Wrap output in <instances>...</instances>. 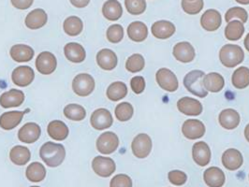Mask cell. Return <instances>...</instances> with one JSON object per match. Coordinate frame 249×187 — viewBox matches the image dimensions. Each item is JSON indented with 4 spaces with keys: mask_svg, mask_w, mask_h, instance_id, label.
Instances as JSON below:
<instances>
[{
    "mask_svg": "<svg viewBox=\"0 0 249 187\" xmlns=\"http://www.w3.org/2000/svg\"><path fill=\"white\" fill-rule=\"evenodd\" d=\"M39 155L48 167L56 168L65 160L66 150L62 144L48 141L41 146Z\"/></svg>",
    "mask_w": 249,
    "mask_h": 187,
    "instance_id": "cell-1",
    "label": "cell"
},
{
    "mask_svg": "<svg viewBox=\"0 0 249 187\" xmlns=\"http://www.w3.org/2000/svg\"><path fill=\"white\" fill-rule=\"evenodd\" d=\"M245 59V51L236 44H226L219 51V60L229 68L242 64Z\"/></svg>",
    "mask_w": 249,
    "mask_h": 187,
    "instance_id": "cell-2",
    "label": "cell"
},
{
    "mask_svg": "<svg viewBox=\"0 0 249 187\" xmlns=\"http://www.w3.org/2000/svg\"><path fill=\"white\" fill-rule=\"evenodd\" d=\"M204 76V72L201 70H192L185 76L183 81L187 91L200 99H204L208 95V91L204 88L202 83Z\"/></svg>",
    "mask_w": 249,
    "mask_h": 187,
    "instance_id": "cell-3",
    "label": "cell"
},
{
    "mask_svg": "<svg viewBox=\"0 0 249 187\" xmlns=\"http://www.w3.org/2000/svg\"><path fill=\"white\" fill-rule=\"evenodd\" d=\"M95 80L88 73L78 74L72 81V90L79 97H88L95 90Z\"/></svg>",
    "mask_w": 249,
    "mask_h": 187,
    "instance_id": "cell-4",
    "label": "cell"
},
{
    "mask_svg": "<svg viewBox=\"0 0 249 187\" xmlns=\"http://www.w3.org/2000/svg\"><path fill=\"white\" fill-rule=\"evenodd\" d=\"M153 148L152 138L145 133H141L133 138L131 143V150L133 154L138 158H146Z\"/></svg>",
    "mask_w": 249,
    "mask_h": 187,
    "instance_id": "cell-5",
    "label": "cell"
},
{
    "mask_svg": "<svg viewBox=\"0 0 249 187\" xmlns=\"http://www.w3.org/2000/svg\"><path fill=\"white\" fill-rule=\"evenodd\" d=\"M156 81L159 86L170 93H174L178 87L179 83L176 75L169 68H162L156 73Z\"/></svg>",
    "mask_w": 249,
    "mask_h": 187,
    "instance_id": "cell-6",
    "label": "cell"
},
{
    "mask_svg": "<svg viewBox=\"0 0 249 187\" xmlns=\"http://www.w3.org/2000/svg\"><path fill=\"white\" fill-rule=\"evenodd\" d=\"M97 149L100 153L111 154L114 153L119 146V138L113 132H104L97 139Z\"/></svg>",
    "mask_w": 249,
    "mask_h": 187,
    "instance_id": "cell-7",
    "label": "cell"
},
{
    "mask_svg": "<svg viewBox=\"0 0 249 187\" xmlns=\"http://www.w3.org/2000/svg\"><path fill=\"white\" fill-rule=\"evenodd\" d=\"M56 67L57 60L53 53L50 51H42L37 55L36 68L40 74H52L56 69Z\"/></svg>",
    "mask_w": 249,
    "mask_h": 187,
    "instance_id": "cell-8",
    "label": "cell"
},
{
    "mask_svg": "<svg viewBox=\"0 0 249 187\" xmlns=\"http://www.w3.org/2000/svg\"><path fill=\"white\" fill-rule=\"evenodd\" d=\"M205 132V125L198 119H188L182 125V133L187 139L194 140L201 138Z\"/></svg>",
    "mask_w": 249,
    "mask_h": 187,
    "instance_id": "cell-9",
    "label": "cell"
},
{
    "mask_svg": "<svg viewBox=\"0 0 249 187\" xmlns=\"http://www.w3.org/2000/svg\"><path fill=\"white\" fill-rule=\"evenodd\" d=\"M90 124L97 130H104L112 126L113 118L112 113L107 109H98L92 113L90 118Z\"/></svg>",
    "mask_w": 249,
    "mask_h": 187,
    "instance_id": "cell-10",
    "label": "cell"
},
{
    "mask_svg": "<svg viewBox=\"0 0 249 187\" xmlns=\"http://www.w3.org/2000/svg\"><path fill=\"white\" fill-rule=\"evenodd\" d=\"M92 169L96 174L107 178L115 171L116 166L112 158L99 155L93 159Z\"/></svg>",
    "mask_w": 249,
    "mask_h": 187,
    "instance_id": "cell-11",
    "label": "cell"
},
{
    "mask_svg": "<svg viewBox=\"0 0 249 187\" xmlns=\"http://www.w3.org/2000/svg\"><path fill=\"white\" fill-rule=\"evenodd\" d=\"M173 54L177 61L187 64L192 62L195 59L196 51L189 42L181 41L175 44Z\"/></svg>",
    "mask_w": 249,
    "mask_h": 187,
    "instance_id": "cell-12",
    "label": "cell"
},
{
    "mask_svg": "<svg viewBox=\"0 0 249 187\" xmlns=\"http://www.w3.org/2000/svg\"><path fill=\"white\" fill-rule=\"evenodd\" d=\"M34 78L35 72L28 66H21L16 68L12 74L13 84L20 87L28 86L34 81Z\"/></svg>",
    "mask_w": 249,
    "mask_h": 187,
    "instance_id": "cell-13",
    "label": "cell"
},
{
    "mask_svg": "<svg viewBox=\"0 0 249 187\" xmlns=\"http://www.w3.org/2000/svg\"><path fill=\"white\" fill-rule=\"evenodd\" d=\"M177 109L187 116H199L202 112L203 107L199 100L184 97L177 101Z\"/></svg>",
    "mask_w": 249,
    "mask_h": 187,
    "instance_id": "cell-14",
    "label": "cell"
},
{
    "mask_svg": "<svg viewBox=\"0 0 249 187\" xmlns=\"http://www.w3.org/2000/svg\"><path fill=\"white\" fill-rule=\"evenodd\" d=\"M192 157L197 165L200 167L207 166L212 157L211 149L204 141H198L192 147Z\"/></svg>",
    "mask_w": 249,
    "mask_h": 187,
    "instance_id": "cell-15",
    "label": "cell"
},
{
    "mask_svg": "<svg viewBox=\"0 0 249 187\" xmlns=\"http://www.w3.org/2000/svg\"><path fill=\"white\" fill-rule=\"evenodd\" d=\"M25 101L24 92L18 89H12L8 92H5L0 97V106L4 109L16 108L23 104Z\"/></svg>",
    "mask_w": 249,
    "mask_h": 187,
    "instance_id": "cell-16",
    "label": "cell"
},
{
    "mask_svg": "<svg viewBox=\"0 0 249 187\" xmlns=\"http://www.w3.org/2000/svg\"><path fill=\"white\" fill-rule=\"evenodd\" d=\"M221 160L227 170L234 171L242 167L244 163V157L239 150L231 148L225 151Z\"/></svg>",
    "mask_w": 249,
    "mask_h": 187,
    "instance_id": "cell-17",
    "label": "cell"
},
{
    "mask_svg": "<svg viewBox=\"0 0 249 187\" xmlns=\"http://www.w3.org/2000/svg\"><path fill=\"white\" fill-rule=\"evenodd\" d=\"M222 24L221 14L216 10H207L201 15L200 25L206 31H216Z\"/></svg>",
    "mask_w": 249,
    "mask_h": 187,
    "instance_id": "cell-18",
    "label": "cell"
},
{
    "mask_svg": "<svg viewBox=\"0 0 249 187\" xmlns=\"http://www.w3.org/2000/svg\"><path fill=\"white\" fill-rule=\"evenodd\" d=\"M176 31L175 25L166 20H160L154 23L151 26L152 35L159 39H167L169 37H173Z\"/></svg>",
    "mask_w": 249,
    "mask_h": 187,
    "instance_id": "cell-19",
    "label": "cell"
},
{
    "mask_svg": "<svg viewBox=\"0 0 249 187\" xmlns=\"http://www.w3.org/2000/svg\"><path fill=\"white\" fill-rule=\"evenodd\" d=\"M219 125L227 130H233L240 125L241 117L234 109H225L218 116Z\"/></svg>",
    "mask_w": 249,
    "mask_h": 187,
    "instance_id": "cell-20",
    "label": "cell"
},
{
    "mask_svg": "<svg viewBox=\"0 0 249 187\" xmlns=\"http://www.w3.org/2000/svg\"><path fill=\"white\" fill-rule=\"evenodd\" d=\"M40 134L41 129L39 125L36 123H27L20 128L18 132V137L22 142L34 143L39 138Z\"/></svg>",
    "mask_w": 249,
    "mask_h": 187,
    "instance_id": "cell-21",
    "label": "cell"
},
{
    "mask_svg": "<svg viewBox=\"0 0 249 187\" xmlns=\"http://www.w3.org/2000/svg\"><path fill=\"white\" fill-rule=\"evenodd\" d=\"M118 58L116 53L110 49H102L97 54V64L100 68L110 71L116 68Z\"/></svg>",
    "mask_w": 249,
    "mask_h": 187,
    "instance_id": "cell-22",
    "label": "cell"
},
{
    "mask_svg": "<svg viewBox=\"0 0 249 187\" xmlns=\"http://www.w3.org/2000/svg\"><path fill=\"white\" fill-rule=\"evenodd\" d=\"M203 180L209 187H221L224 186L226 177L221 169L217 167H211L204 171Z\"/></svg>",
    "mask_w": 249,
    "mask_h": 187,
    "instance_id": "cell-23",
    "label": "cell"
},
{
    "mask_svg": "<svg viewBox=\"0 0 249 187\" xmlns=\"http://www.w3.org/2000/svg\"><path fill=\"white\" fill-rule=\"evenodd\" d=\"M64 52L66 58L71 62L82 63L87 57V52L85 48L76 42H70L64 47Z\"/></svg>",
    "mask_w": 249,
    "mask_h": 187,
    "instance_id": "cell-24",
    "label": "cell"
},
{
    "mask_svg": "<svg viewBox=\"0 0 249 187\" xmlns=\"http://www.w3.org/2000/svg\"><path fill=\"white\" fill-rule=\"evenodd\" d=\"M10 54L15 62L25 63L33 59L35 51L28 45L16 44L12 47Z\"/></svg>",
    "mask_w": 249,
    "mask_h": 187,
    "instance_id": "cell-25",
    "label": "cell"
},
{
    "mask_svg": "<svg viewBox=\"0 0 249 187\" xmlns=\"http://www.w3.org/2000/svg\"><path fill=\"white\" fill-rule=\"evenodd\" d=\"M25 113L19 111L4 112L0 116V127L4 130H12L20 125Z\"/></svg>",
    "mask_w": 249,
    "mask_h": 187,
    "instance_id": "cell-26",
    "label": "cell"
},
{
    "mask_svg": "<svg viewBox=\"0 0 249 187\" xmlns=\"http://www.w3.org/2000/svg\"><path fill=\"white\" fill-rule=\"evenodd\" d=\"M48 20L47 13L42 9H36L27 14L25 18V25L30 29H39L46 25Z\"/></svg>",
    "mask_w": 249,
    "mask_h": 187,
    "instance_id": "cell-27",
    "label": "cell"
},
{
    "mask_svg": "<svg viewBox=\"0 0 249 187\" xmlns=\"http://www.w3.org/2000/svg\"><path fill=\"white\" fill-rule=\"evenodd\" d=\"M203 86L212 93L220 92L225 86L224 77L216 72H211L205 75L203 78Z\"/></svg>",
    "mask_w": 249,
    "mask_h": 187,
    "instance_id": "cell-28",
    "label": "cell"
},
{
    "mask_svg": "<svg viewBox=\"0 0 249 187\" xmlns=\"http://www.w3.org/2000/svg\"><path fill=\"white\" fill-rule=\"evenodd\" d=\"M103 16L109 21H117L122 17L123 8L117 0H108L102 7Z\"/></svg>",
    "mask_w": 249,
    "mask_h": 187,
    "instance_id": "cell-29",
    "label": "cell"
},
{
    "mask_svg": "<svg viewBox=\"0 0 249 187\" xmlns=\"http://www.w3.org/2000/svg\"><path fill=\"white\" fill-rule=\"evenodd\" d=\"M127 36L134 42L144 41L148 36V28L142 22H133L127 26Z\"/></svg>",
    "mask_w": 249,
    "mask_h": 187,
    "instance_id": "cell-30",
    "label": "cell"
},
{
    "mask_svg": "<svg viewBox=\"0 0 249 187\" xmlns=\"http://www.w3.org/2000/svg\"><path fill=\"white\" fill-rule=\"evenodd\" d=\"M48 134L55 140H64L69 136V127L59 120L52 121L47 127Z\"/></svg>",
    "mask_w": 249,
    "mask_h": 187,
    "instance_id": "cell-31",
    "label": "cell"
},
{
    "mask_svg": "<svg viewBox=\"0 0 249 187\" xmlns=\"http://www.w3.org/2000/svg\"><path fill=\"white\" fill-rule=\"evenodd\" d=\"M245 33V26L241 21H231L225 28V37L230 41H237Z\"/></svg>",
    "mask_w": 249,
    "mask_h": 187,
    "instance_id": "cell-32",
    "label": "cell"
},
{
    "mask_svg": "<svg viewBox=\"0 0 249 187\" xmlns=\"http://www.w3.org/2000/svg\"><path fill=\"white\" fill-rule=\"evenodd\" d=\"M30 157V151L25 146H14L10 153V158L12 162L17 166H25V164L29 162Z\"/></svg>",
    "mask_w": 249,
    "mask_h": 187,
    "instance_id": "cell-33",
    "label": "cell"
},
{
    "mask_svg": "<svg viewBox=\"0 0 249 187\" xmlns=\"http://www.w3.org/2000/svg\"><path fill=\"white\" fill-rule=\"evenodd\" d=\"M26 178L32 183H39L44 180L46 176V170L44 166L39 162L31 163L25 171Z\"/></svg>",
    "mask_w": 249,
    "mask_h": 187,
    "instance_id": "cell-34",
    "label": "cell"
},
{
    "mask_svg": "<svg viewBox=\"0 0 249 187\" xmlns=\"http://www.w3.org/2000/svg\"><path fill=\"white\" fill-rule=\"evenodd\" d=\"M63 27L67 35L71 37H76L82 33L84 29V24L82 19H80L79 17L71 16L65 20Z\"/></svg>",
    "mask_w": 249,
    "mask_h": 187,
    "instance_id": "cell-35",
    "label": "cell"
},
{
    "mask_svg": "<svg viewBox=\"0 0 249 187\" xmlns=\"http://www.w3.org/2000/svg\"><path fill=\"white\" fill-rule=\"evenodd\" d=\"M106 95L111 101L123 100L127 95V86L123 82H114L107 88Z\"/></svg>",
    "mask_w": 249,
    "mask_h": 187,
    "instance_id": "cell-36",
    "label": "cell"
},
{
    "mask_svg": "<svg viewBox=\"0 0 249 187\" xmlns=\"http://www.w3.org/2000/svg\"><path fill=\"white\" fill-rule=\"evenodd\" d=\"M231 84L237 89H245L249 86V68L240 67L231 76Z\"/></svg>",
    "mask_w": 249,
    "mask_h": 187,
    "instance_id": "cell-37",
    "label": "cell"
},
{
    "mask_svg": "<svg viewBox=\"0 0 249 187\" xmlns=\"http://www.w3.org/2000/svg\"><path fill=\"white\" fill-rule=\"evenodd\" d=\"M64 114L71 121L80 122L86 118L87 112L85 108L79 104H69L64 109Z\"/></svg>",
    "mask_w": 249,
    "mask_h": 187,
    "instance_id": "cell-38",
    "label": "cell"
},
{
    "mask_svg": "<svg viewBox=\"0 0 249 187\" xmlns=\"http://www.w3.org/2000/svg\"><path fill=\"white\" fill-rule=\"evenodd\" d=\"M145 67L144 57L140 53H134L129 56L125 62V68L131 73H137L142 71Z\"/></svg>",
    "mask_w": 249,
    "mask_h": 187,
    "instance_id": "cell-39",
    "label": "cell"
},
{
    "mask_svg": "<svg viewBox=\"0 0 249 187\" xmlns=\"http://www.w3.org/2000/svg\"><path fill=\"white\" fill-rule=\"evenodd\" d=\"M114 113H115V116L118 121L126 122L132 118L133 113H134V109L130 103L122 102L116 106Z\"/></svg>",
    "mask_w": 249,
    "mask_h": 187,
    "instance_id": "cell-40",
    "label": "cell"
},
{
    "mask_svg": "<svg viewBox=\"0 0 249 187\" xmlns=\"http://www.w3.org/2000/svg\"><path fill=\"white\" fill-rule=\"evenodd\" d=\"M235 18L239 19L243 24H245L249 20V13L241 7H233L231 8L225 14V20L227 23L231 22L232 19Z\"/></svg>",
    "mask_w": 249,
    "mask_h": 187,
    "instance_id": "cell-41",
    "label": "cell"
},
{
    "mask_svg": "<svg viewBox=\"0 0 249 187\" xmlns=\"http://www.w3.org/2000/svg\"><path fill=\"white\" fill-rule=\"evenodd\" d=\"M124 6L128 13L132 15H140L145 12V0H124Z\"/></svg>",
    "mask_w": 249,
    "mask_h": 187,
    "instance_id": "cell-42",
    "label": "cell"
},
{
    "mask_svg": "<svg viewBox=\"0 0 249 187\" xmlns=\"http://www.w3.org/2000/svg\"><path fill=\"white\" fill-rule=\"evenodd\" d=\"M107 39L112 43H118L124 37V28L120 25H112L107 29Z\"/></svg>",
    "mask_w": 249,
    "mask_h": 187,
    "instance_id": "cell-43",
    "label": "cell"
},
{
    "mask_svg": "<svg viewBox=\"0 0 249 187\" xmlns=\"http://www.w3.org/2000/svg\"><path fill=\"white\" fill-rule=\"evenodd\" d=\"M181 5L185 13L190 15H195L201 12V10L203 9L204 3H203V0H195L192 2L187 0H182Z\"/></svg>",
    "mask_w": 249,
    "mask_h": 187,
    "instance_id": "cell-44",
    "label": "cell"
},
{
    "mask_svg": "<svg viewBox=\"0 0 249 187\" xmlns=\"http://www.w3.org/2000/svg\"><path fill=\"white\" fill-rule=\"evenodd\" d=\"M168 179L171 184L180 187L187 183V175L181 170H172L168 174Z\"/></svg>",
    "mask_w": 249,
    "mask_h": 187,
    "instance_id": "cell-45",
    "label": "cell"
},
{
    "mask_svg": "<svg viewBox=\"0 0 249 187\" xmlns=\"http://www.w3.org/2000/svg\"><path fill=\"white\" fill-rule=\"evenodd\" d=\"M110 187H132V180L127 175H116L112 178Z\"/></svg>",
    "mask_w": 249,
    "mask_h": 187,
    "instance_id": "cell-46",
    "label": "cell"
},
{
    "mask_svg": "<svg viewBox=\"0 0 249 187\" xmlns=\"http://www.w3.org/2000/svg\"><path fill=\"white\" fill-rule=\"evenodd\" d=\"M130 86L135 94H137V95L142 94L145 89L144 78L142 76H136V77L132 78L130 81Z\"/></svg>",
    "mask_w": 249,
    "mask_h": 187,
    "instance_id": "cell-47",
    "label": "cell"
},
{
    "mask_svg": "<svg viewBox=\"0 0 249 187\" xmlns=\"http://www.w3.org/2000/svg\"><path fill=\"white\" fill-rule=\"evenodd\" d=\"M11 1L14 8L24 11V10L29 9L32 6L34 0H11Z\"/></svg>",
    "mask_w": 249,
    "mask_h": 187,
    "instance_id": "cell-48",
    "label": "cell"
},
{
    "mask_svg": "<svg viewBox=\"0 0 249 187\" xmlns=\"http://www.w3.org/2000/svg\"><path fill=\"white\" fill-rule=\"evenodd\" d=\"M90 0H71V3L76 7V8H79V9H82V8H86L89 4Z\"/></svg>",
    "mask_w": 249,
    "mask_h": 187,
    "instance_id": "cell-49",
    "label": "cell"
},
{
    "mask_svg": "<svg viewBox=\"0 0 249 187\" xmlns=\"http://www.w3.org/2000/svg\"><path fill=\"white\" fill-rule=\"evenodd\" d=\"M244 44H245V47H246V49L249 52V33L247 35V37L245 38V40H244Z\"/></svg>",
    "mask_w": 249,
    "mask_h": 187,
    "instance_id": "cell-50",
    "label": "cell"
},
{
    "mask_svg": "<svg viewBox=\"0 0 249 187\" xmlns=\"http://www.w3.org/2000/svg\"><path fill=\"white\" fill-rule=\"evenodd\" d=\"M245 137L247 138V140L249 142V124H248L246 128H245Z\"/></svg>",
    "mask_w": 249,
    "mask_h": 187,
    "instance_id": "cell-51",
    "label": "cell"
},
{
    "mask_svg": "<svg viewBox=\"0 0 249 187\" xmlns=\"http://www.w3.org/2000/svg\"><path fill=\"white\" fill-rule=\"evenodd\" d=\"M237 3L242 4V5H249V0H235Z\"/></svg>",
    "mask_w": 249,
    "mask_h": 187,
    "instance_id": "cell-52",
    "label": "cell"
},
{
    "mask_svg": "<svg viewBox=\"0 0 249 187\" xmlns=\"http://www.w3.org/2000/svg\"><path fill=\"white\" fill-rule=\"evenodd\" d=\"M187 1H190V2H192V1H195V0H187Z\"/></svg>",
    "mask_w": 249,
    "mask_h": 187,
    "instance_id": "cell-53",
    "label": "cell"
},
{
    "mask_svg": "<svg viewBox=\"0 0 249 187\" xmlns=\"http://www.w3.org/2000/svg\"><path fill=\"white\" fill-rule=\"evenodd\" d=\"M35 187V186H34V187Z\"/></svg>",
    "mask_w": 249,
    "mask_h": 187,
    "instance_id": "cell-54",
    "label": "cell"
},
{
    "mask_svg": "<svg viewBox=\"0 0 249 187\" xmlns=\"http://www.w3.org/2000/svg\"></svg>",
    "mask_w": 249,
    "mask_h": 187,
    "instance_id": "cell-55",
    "label": "cell"
}]
</instances>
